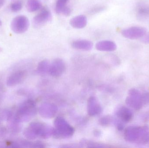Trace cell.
I'll return each mask as SVG.
<instances>
[{
    "instance_id": "cell-1",
    "label": "cell",
    "mask_w": 149,
    "mask_h": 148,
    "mask_svg": "<svg viewBox=\"0 0 149 148\" xmlns=\"http://www.w3.org/2000/svg\"><path fill=\"white\" fill-rule=\"evenodd\" d=\"M54 128L41 122H32L25 129V136L30 140H34L38 137L47 139L52 136Z\"/></svg>"
},
{
    "instance_id": "cell-2",
    "label": "cell",
    "mask_w": 149,
    "mask_h": 148,
    "mask_svg": "<svg viewBox=\"0 0 149 148\" xmlns=\"http://www.w3.org/2000/svg\"><path fill=\"white\" fill-rule=\"evenodd\" d=\"M55 128L52 136L56 139H66L72 137L74 134V128L63 117H57L54 121Z\"/></svg>"
},
{
    "instance_id": "cell-3",
    "label": "cell",
    "mask_w": 149,
    "mask_h": 148,
    "mask_svg": "<svg viewBox=\"0 0 149 148\" xmlns=\"http://www.w3.org/2000/svg\"><path fill=\"white\" fill-rule=\"evenodd\" d=\"M36 103L33 100H28L23 103L20 106L17 118L19 120H29L36 115Z\"/></svg>"
},
{
    "instance_id": "cell-4",
    "label": "cell",
    "mask_w": 149,
    "mask_h": 148,
    "mask_svg": "<svg viewBox=\"0 0 149 148\" xmlns=\"http://www.w3.org/2000/svg\"><path fill=\"white\" fill-rule=\"evenodd\" d=\"M128 95L126 99L127 105L135 110H140L143 106L142 102V94L139 90L133 88L130 89Z\"/></svg>"
},
{
    "instance_id": "cell-5",
    "label": "cell",
    "mask_w": 149,
    "mask_h": 148,
    "mask_svg": "<svg viewBox=\"0 0 149 148\" xmlns=\"http://www.w3.org/2000/svg\"><path fill=\"white\" fill-rule=\"evenodd\" d=\"M29 26V19L24 16H19L15 17L11 22V28L17 34L26 32Z\"/></svg>"
},
{
    "instance_id": "cell-6",
    "label": "cell",
    "mask_w": 149,
    "mask_h": 148,
    "mask_svg": "<svg viewBox=\"0 0 149 148\" xmlns=\"http://www.w3.org/2000/svg\"><path fill=\"white\" fill-rule=\"evenodd\" d=\"M121 34L125 38L134 40L143 37L147 34V30L143 27L134 26L123 30Z\"/></svg>"
},
{
    "instance_id": "cell-7",
    "label": "cell",
    "mask_w": 149,
    "mask_h": 148,
    "mask_svg": "<svg viewBox=\"0 0 149 148\" xmlns=\"http://www.w3.org/2000/svg\"><path fill=\"white\" fill-rule=\"evenodd\" d=\"M143 127L130 126L125 129L124 133V139L130 142L139 143L142 133Z\"/></svg>"
},
{
    "instance_id": "cell-8",
    "label": "cell",
    "mask_w": 149,
    "mask_h": 148,
    "mask_svg": "<svg viewBox=\"0 0 149 148\" xmlns=\"http://www.w3.org/2000/svg\"><path fill=\"white\" fill-rule=\"evenodd\" d=\"M52 18L50 10L47 8H44L33 18V24L36 28H38L50 21Z\"/></svg>"
},
{
    "instance_id": "cell-9",
    "label": "cell",
    "mask_w": 149,
    "mask_h": 148,
    "mask_svg": "<svg viewBox=\"0 0 149 148\" xmlns=\"http://www.w3.org/2000/svg\"><path fill=\"white\" fill-rule=\"evenodd\" d=\"M66 66L64 61L60 58L55 59L50 65L49 73L53 77H59L65 72Z\"/></svg>"
},
{
    "instance_id": "cell-10",
    "label": "cell",
    "mask_w": 149,
    "mask_h": 148,
    "mask_svg": "<svg viewBox=\"0 0 149 148\" xmlns=\"http://www.w3.org/2000/svg\"><path fill=\"white\" fill-rule=\"evenodd\" d=\"M40 116L45 119H52L56 114L58 107L53 103H45L40 105L38 109Z\"/></svg>"
},
{
    "instance_id": "cell-11",
    "label": "cell",
    "mask_w": 149,
    "mask_h": 148,
    "mask_svg": "<svg viewBox=\"0 0 149 148\" xmlns=\"http://www.w3.org/2000/svg\"><path fill=\"white\" fill-rule=\"evenodd\" d=\"M102 107L99 101L95 96H90L87 101V112L88 115L94 116L101 114Z\"/></svg>"
},
{
    "instance_id": "cell-12",
    "label": "cell",
    "mask_w": 149,
    "mask_h": 148,
    "mask_svg": "<svg viewBox=\"0 0 149 148\" xmlns=\"http://www.w3.org/2000/svg\"><path fill=\"white\" fill-rule=\"evenodd\" d=\"M115 114L117 118L123 123L129 122L133 117V113L128 108L120 106L116 110Z\"/></svg>"
},
{
    "instance_id": "cell-13",
    "label": "cell",
    "mask_w": 149,
    "mask_h": 148,
    "mask_svg": "<svg viewBox=\"0 0 149 148\" xmlns=\"http://www.w3.org/2000/svg\"><path fill=\"white\" fill-rule=\"evenodd\" d=\"M26 72L24 70H19L13 73L8 78L7 84L8 86H13L21 83L25 79Z\"/></svg>"
},
{
    "instance_id": "cell-14",
    "label": "cell",
    "mask_w": 149,
    "mask_h": 148,
    "mask_svg": "<svg viewBox=\"0 0 149 148\" xmlns=\"http://www.w3.org/2000/svg\"><path fill=\"white\" fill-rule=\"evenodd\" d=\"M95 47L99 51L112 52L116 49L117 46L113 41L105 40L97 43L95 45Z\"/></svg>"
},
{
    "instance_id": "cell-15",
    "label": "cell",
    "mask_w": 149,
    "mask_h": 148,
    "mask_svg": "<svg viewBox=\"0 0 149 148\" xmlns=\"http://www.w3.org/2000/svg\"><path fill=\"white\" fill-rule=\"evenodd\" d=\"M93 44L92 42L86 40H79L74 41L72 43L73 48L84 51H89L93 48Z\"/></svg>"
},
{
    "instance_id": "cell-16",
    "label": "cell",
    "mask_w": 149,
    "mask_h": 148,
    "mask_svg": "<svg viewBox=\"0 0 149 148\" xmlns=\"http://www.w3.org/2000/svg\"><path fill=\"white\" fill-rule=\"evenodd\" d=\"M87 21V18L86 16L79 15L71 19L70 24L74 28L82 29L86 26Z\"/></svg>"
},
{
    "instance_id": "cell-17",
    "label": "cell",
    "mask_w": 149,
    "mask_h": 148,
    "mask_svg": "<svg viewBox=\"0 0 149 148\" xmlns=\"http://www.w3.org/2000/svg\"><path fill=\"white\" fill-rule=\"evenodd\" d=\"M81 147L86 148H109L110 146L104 143L97 142L94 141L86 139H82L80 142Z\"/></svg>"
},
{
    "instance_id": "cell-18",
    "label": "cell",
    "mask_w": 149,
    "mask_h": 148,
    "mask_svg": "<svg viewBox=\"0 0 149 148\" xmlns=\"http://www.w3.org/2000/svg\"><path fill=\"white\" fill-rule=\"evenodd\" d=\"M42 6V3L39 0H28L26 5L27 10L30 12L39 10Z\"/></svg>"
},
{
    "instance_id": "cell-19",
    "label": "cell",
    "mask_w": 149,
    "mask_h": 148,
    "mask_svg": "<svg viewBox=\"0 0 149 148\" xmlns=\"http://www.w3.org/2000/svg\"><path fill=\"white\" fill-rule=\"evenodd\" d=\"M138 17L141 20L149 18V7L146 5H141L137 10Z\"/></svg>"
},
{
    "instance_id": "cell-20",
    "label": "cell",
    "mask_w": 149,
    "mask_h": 148,
    "mask_svg": "<svg viewBox=\"0 0 149 148\" xmlns=\"http://www.w3.org/2000/svg\"><path fill=\"white\" fill-rule=\"evenodd\" d=\"M50 63L48 60L42 61L38 63L37 67V71L40 74L49 73Z\"/></svg>"
},
{
    "instance_id": "cell-21",
    "label": "cell",
    "mask_w": 149,
    "mask_h": 148,
    "mask_svg": "<svg viewBox=\"0 0 149 148\" xmlns=\"http://www.w3.org/2000/svg\"><path fill=\"white\" fill-rule=\"evenodd\" d=\"M149 142V128L147 126L143 127L142 134L141 139L139 141V144H145Z\"/></svg>"
},
{
    "instance_id": "cell-22",
    "label": "cell",
    "mask_w": 149,
    "mask_h": 148,
    "mask_svg": "<svg viewBox=\"0 0 149 148\" xmlns=\"http://www.w3.org/2000/svg\"><path fill=\"white\" fill-rule=\"evenodd\" d=\"M69 0H57L56 5V11L57 14H61L63 9L67 6L66 4Z\"/></svg>"
},
{
    "instance_id": "cell-23",
    "label": "cell",
    "mask_w": 149,
    "mask_h": 148,
    "mask_svg": "<svg viewBox=\"0 0 149 148\" xmlns=\"http://www.w3.org/2000/svg\"><path fill=\"white\" fill-rule=\"evenodd\" d=\"M113 118L111 116H103L99 120V123L103 127H107L113 123Z\"/></svg>"
},
{
    "instance_id": "cell-24",
    "label": "cell",
    "mask_w": 149,
    "mask_h": 148,
    "mask_svg": "<svg viewBox=\"0 0 149 148\" xmlns=\"http://www.w3.org/2000/svg\"><path fill=\"white\" fill-rule=\"evenodd\" d=\"M23 7L22 2L21 1H16L12 3L10 5V9L13 12L20 11Z\"/></svg>"
},
{
    "instance_id": "cell-25",
    "label": "cell",
    "mask_w": 149,
    "mask_h": 148,
    "mask_svg": "<svg viewBox=\"0 0 149 148\" xmlns=\"http://www.w3.org/2000/svg\"><path fill=\"white\" fill-rule=\"evenodd\" d=\"M142 102L143 105H149V92H144L142 94Z\"/></svg>"
},
{
    "instance_id": "cell-26",
    "label": "cell",
    "mask_w": 149,
    "mask_h": 148,
    "mask_svg": "<svg viewBox=\"0 0 149 148\" xmlns=\"http://www.w3.org/2000/svg\"><path fill=\"white\" fill-rule=\"evenodd\" d=\"M71 13V10L69 7L66 6L63 9L61 14H63L65 16H69L70 15Z\"/></svg>"
},
{
    "instance_id": "cell-27",
    "label": "cell",
    "mask_w": 149,
    "mask_h": 148,
    "mask_svg": "<svg viewBox=\"0 0 149 148\" xmlns=\"http://www.w3.org/2000/svg\"><path fill=\"white\" fill-rule=\"evenodd\" d=\"M60 147L62 148H78L81 147L79 144H65V145H63L61 146Z\"/></svg>"
},
{
    "instance_id": "cell-28",
    "label": "cell",
    "mask_w": 149,
    "mask_h": 148,
    "mask_svg": "<svg viewBox=\"0 0 149 148\" xmlns=\"http://www.w3.org/2000/svg\"><path fill=\"white\" fill-rule=\"evenodd\" d=\"M141 41L145 43L149 44V34H146L143 37H142Z\"/></svg>"
},
{
    "instance_id": "cell-29",
    "label": "cell",
    "mask_w": 149,
    "mask_h": 148,
    "mask_svg": "<svg viewBox=\"0 0 149 148\" xmlns=\"http://www.w3.org/2000/svg\"><path fill=\"white\" fill-rule=\"evenodd\" d=\"M94 135L96 137H100L101 135V132L100 130L96 129L93 132Z\"/></svg>"
},
{
    "instance_id": "cell-30",
    "label": "cell",
    "mask_w": 149,
    "mask_h": 148,
    "mask_svg": "<svg viewBox=\"0 0 149 148\" xmlns=\"http://www.w3.org/2000/svg\"><path fill=\"white\" fill-rule=\"evenodd\" d=\"M5 2V0H0V8H1L4 5Z\"/></svg>"
},
{
    "instance_id": "cell-31",
    "label": "cell",
    "mask_w": 149,
    "mask_h": 148,
    "mask_svg": "<svg viewBox=\"0 0 149 148\" xmlns=\"http://www.w3.org/2000/svg\"><path fill=\"white\" fill-rule=\"evenodd\" d=\"M1 25V20H0V26Z\"/></svg>"
}]
</instances>
